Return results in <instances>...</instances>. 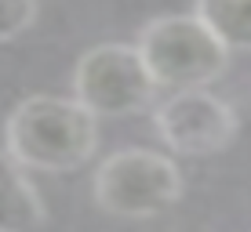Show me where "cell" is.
<instances>
[{
  "label": "cell",
  "mask_w": 251,
  "mask_h": 232,
  "mask_svg": "<svg viewBox=\"0 0 251 232\" xmlns=\"http://www.w3.org/2000/svg\"><path fill=\"white\" fill-rule=\"evenodd\" d=\"M95 145L99 116L62 94H29L11 109L4 124V149L25 170H76L95 156Z\"/></svg>",
  "instance_id": "6da1fadb"
},
{
  "label": "cell",
  "mask_w": 251,
  "mask_h": 232,
  "mask_svg": "<svg viewBox=\"0 0 251 232\" xmlns=\"http://www.w3.org/2000/svg\"><path fill=\"white\" fill-rule=\"evenodd\" d=\"M135 47L157 87H211L229 69V51L193 11L150 19L138 29Z\"/></svg>",
  "instance_id": "7a4b0ae2"
},
{
  "label": "cell",
  "mask_w": 251,
  "mask_h": 232,
  "mask_svg": "<svg viewBox=\"0 0 251 232\" xmlns=\"http://www.w3.org/2000/svg\"><path fill=\"white\" fill-rule=\"evenodd\" d=\"M182 170L168 152L117 149L95 170V203L113 218H157L182 200Z\"/></svg>",
  "instance_id": "3957f363"
},
{
  "label": "cell",
  "mask_w": 251,
  "mask_h": 232,
  "mask_svg": "<svg viewBox=\"0 0 251 232\" xmlns=\"http://www.w3.org/2000/svg\"><path fill=\"white\" fill-rule=\"evenodd\" d=\"M153 91L157 80L135 44H99L84 51L73 69V98L99 120L138 116L153 102Z\"/></svg>",
  "instance_id": "277c9868"
},
{
  "label": "cell",
  "mask_w": 251,
  "mask_h": 232,
  "mask_svg": "<svg viewBox=\"0 0 251 232\" xmlns=\"http://www.w3.org/2000/svg\"><path fill=\"white\" fill-rule=\"evenodd\" d=\"M153 127L175 156H215L237 138V109L207 87H182L157 105Z\"/></svg>",
  "instance_id": "5b68a950"
},
{
  "label": "cell",
  "mask_w": 251,
  "mask_h": 232,
  "mask_svg": "<svg viewBox=\"0 0 251 232\" xmlns=\"http://www.w3.org/2000/svg\"><path fill=\"white\" fill-rule=\"evenodd\" d=\"M48 221L37 185L7 152H0V232H37Z\"/></svg>",
  "instance_id": "8992f818"
},
{
  "label": "cell",
  "mask_w": 251,
  "mask_h": 232,
  "mask_svg": "<svg viewBox=\"0 0 251 232\" xmlns=\"http://www.w3.org/2000/svg\"><path fill=\"white\" fill-rule=\"evenodd\" d=\"M193 15L229 51H251V0H193Z\"/></svg>",
  "instance_id": "52a82bcc"
},
{
  "label": "cell",
  "mask_w": 251,
  "mask_h": 232,
  "mask_svg": "<svg viewBox=\"0 0 251 232\" xmlns=\"http://www.w3.org/2000/svg\"><path fill=\"white\" fill-rule=\"evenodd\" d=\"M40 4L37 0H0V44L22 37L25 29H33Z\"/></svg>",
  "instance_id": "ba28073f"
}]
</instances>
